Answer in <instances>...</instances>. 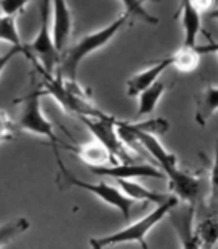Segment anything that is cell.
<instances>
[{"label":"cell","instance_id":"obj_7","mask_svg":"<svg viewBox=\"0 0 218 249\" xmlns=\"http://www.w3.org/2000/svg\"><path fill=\"white\" fill-rule=\"evenodd\" d=\"M41 95H42V92L33 90L30 95L25 97L18 124H19L20 129L31 132V134H37V136L47 137L50 140L52 146L56 150L58 137H56V134H54L52 122L47 119L44 111H42Z\"/></svg>","mask_w":218,"mask_h":249},{"label":"cell","instance_id":"obj_8","mask_svg":"<svg viewBox=\"0 0 218 249\" xmlns=\"http://www.w3.org/2000/svg\"><path fill=\"white\" fill-rule=\"evenodd\" d=\"M50 5L52 0H42L41 2V20H39L37 35L31 44V50L41 59L39 67L47 73H53L54 67L59 64V52L54 47L50 33Z\"/></svg>","mask_w":218,"mask_h":249},{"label":"cell","instance_id":"obj_5","mask_svg":"<svg viewBox=\"0 0 218 249\" xmlns=\"http://www.w3.org/2000/svg\"><path fill=\"white\" fill-rule=\"evenodd\" d=\"M56 162H58V167H59V181L58 182L61 185H64V187H78V189H83L86 192L95 195L98 199L106 202L108 206H111V207L119 210V212L123 215L125 220H129L131 209L134 207V204H136L134 199H131L120 189H115L114 185L108 184V182L101 181V182L92 184V182H86V181H81V179L75 178L66 168L64 163H62L58 153H56Z\"/></svg>","mask_w":218,"mask_h":249},{"label":"cell","instance_id":"obj_1","mask_svg":"<svg viewBox=\"0 0 218 249\" xmlns=\"http://www.w3.org/2000/svg\"><path fill=\"white\" fill-rule=\"evenodd\" d=\"M125 124H127L132 134L136 136L140 146H142L145 151L150 153L156 159V162L159 163L161 171L165 175V179L168 181L171 190L176 193V196L184 199L185 202H189V204H193V202L198 199L200 192H201L200 179L197 176L179 170L178 158L173 153H170L168 150L164 148V145L158 140V136H153V134H148L145 131H140L132 126V123L125 122Z\"/></svg>","mask_w":218,"mask_h":249},{"label":"cell","instance_id":"obj_20","mask_svg":"<svg viewBox=\"0 0 218 249\" xmlns=\"http://www.w3.org/2000/svg\"><path fill=\"white\" fill-rule=\"evenodd\" d=\"M122 3L125 6V13H127L129 18H139L145 20L146 23H151V25L158 23V19L153 18V16L145 10L144 0H122Z\"/></svg>","mask_w":218,"mask_h":249},{"label":"cell","instance_id":"obj_16","mask_svg":"<svg viewBox=\"0 0 218 249\" xmlns=\"http://www.w3.org/2000/svg\"><path fill=\"white\" fill-rule=\"evenodd\" d=\"M217 107H218V89H217V86H207L197 101L195 122H197L200 126H206L207 122L210 120V117L217 112Z\"/></svg>","mask_w":218,"mask_h":249},{"label":"cell","instance_id":"obj_3","mask_svg":"<svg viewBox=\"0 0 218 249\" xmlns=\"http://www.w3.org/2000/svg\"><path fill=\"white\" fill-rule=\"evenodd\" d=\"M179 204V198L173 196L167 199L162 204H158L153 212L146 213L144 218L128 224L127 228H123L120 231H117L111 235H105V237H98V238H92L91 240V246L93 248H105V246H115V245H122V243H131V241H137L139 245H142L144 248H146L145 238L156 224L159 221H162L171 210H173L176 206Z\"/></svg>","mask_w":218,"mask_h":249},{"label":"cell","instance_id":"obj_17","mask_svg":"<svg viewBox=\"0 0 218 249\" xmlns=\"http://www.w3.org/2000/svg\"><path fill=\"white\" fill-rule=\"evenodd\" d=\"M200 49L198 47H184L179 49L175 54H171L173 58V67H176L179 72L190 73L200 64Z\"/></svg>","mask_w":218,"mask_h":249},{"label":"cell","instance_id":"obj_23","mask_svg":"<svg viewBox=\"0 0 218 249\" xmlns=\"http://www.w3.org/2000/svg\"><path fill=\"white\" fill-rule=\"evenodd\" d=\"M13 136V123L5 112L0 111V142L6 139H11Z\"/></svg>","mask_w":218,"mask_h":249},{"label":"cell","instance_id":"obj_24","mask_svg":"<svg viewBox=\"0 0 218 249\" xmlns=\"http://www.w3.org/2000/svg\"><path fill=\"white\" fill-rule=\"evenodd\" d=\"M18 53H27V50L25 49H20V47H13L10 52H6L3 54L0 53V73L3 72V69L8 66V62H10Z\"/></svg>","mask_w":218,"mask_h":249},{"label":"cell","instance_id":"obj_6","mask_svg":"<svg viewBox=\"0 0 218 249\" xmlns=\"http://www.w3.org/2000/svg\"><path fill=\"white\" fill-rule=\"evenodd\" d=\"M80 120L86 124V128L91 131V134L95 137V140L103 145L109 156H111L112 163L115 162H131V153L128 151V146L125 145L119 134H117L115 123L117 119L112 115L106 117H80Z\"/></svg>","mask_w":218,"mask_h":249},{"label":"cell","instance_id":"obj_18","mask_svg":"<svg viewBox=\"0 0 218 249\" xmlns=\"http://www.w3.org/2000/svg\"><path fill=\"white\" fill-rule=\"evenodd\" d=\"M28 228H30V221L25 216H19L10 223L2 224L0 226V248L8 245L14 238H18L23 232H27Z\"/></svg>","mask_w":218,"mask_h":249},{"label":"cell","instance_id":"obj_19","mask_svg":"<svg viewBox=\"0 0 218 249\" xmlns=\"http://www.w3.org/2000/svg\"><path fill=\"white\" fill-rule=\"evenodd\" d=\"M0 41H6V42L13 44L14 47L25 49V47L22 45L18 27H16L14 16H8V14L0 16Z\"/></svg>","mask_w":218,"mask_h":249},{"label":"cell","instance_id":"obj_21","mask_svg":"<svg viewBox=\"0 0 218 249\" xmlns=\"http://www.w3.org/2000/svg\"><path fill=\"white\" fill-rule=\"evenodd\" d=\"M198 238L202 240L201 245L212 246L217 241V221L215 218H207V220L200 226L198 229Z\"/></svg>","mask_w":218,"mask_h":249},{"label":"cell","instance_id":"obj_12","mask_svg":"<svg viewBox=\"0 0 218 249\" xmlns=\"http://www.w3.org/2000/svg\"><path fill=\"white\" fill-rule=\"evenodd\" d=\"M181 22L184 28V47H197L201 31V14L195 10L190 0H181Z\"/></svg>","mask_w":218,"mask_h":249},{"label":"cell","instance_id":"obj_22","mask_svg":"<svg viewBox=\"0 0 218 249\" xmlns=\"http://www.w3.org/2000/svg\"><path fill=\"white\" fill-rule=\"evenodd\" d=\"M30 0H0V10L3 14L16 16L27 6Z\"/></svg>","mask_w":218,"mask_h":249},{"label":"cell","instance_id":"obj_11","mask_svg":"<svg viewBox=\"0 0 218 249\" xmlns=\"http://www.w3.org/2000/svg\"><path fill=\"white\" fill-rule=\"evenodd\" d=\"M173 64V58L168 56L165 59H161L158 62H154L150 67H146L144 70L137 72L134 76H131L127 81V93L128 97H137L139 92H142L144 89L150 88L153 83L158 81V78L165 72L168 67Z\"/></svg>","mask_w":218,"mask_h":249},{"label":"cell","instance_id":"obj_4","mask_svg":"<svg viewBox=\"0 0 218 249\" xmlns=\"http://www.w3.org/2000/svg\"><path fill=\"white\" fill-rule=\"evenodd\" d=\"M39 72L44 75V89L47 93L58 101L67 112L78 117H106V112H101L92 101L84 95L81 88L76 83L67 81L64 78H53V73H47L37 66Z\"/></svg>","mask_w":218,"mask_h":249},{"label":"cell","instance_id":"obj_2","mask_svg":"<svg viewBox=\"0 0 218 249\" xmlns=\"http://www.w3.org/2000/svg\"><path fill=\"white\" fill-rule=\"evenodd\" d=\"M128 20L129 16L127 13H123L115 20L109 23V25L83 36L75 45L67 49L62 53V56H59V76L67 81L76 83L78 67H80L81 62L88 56H91L93 52L100 50L101 47L111 42L112 37H115V35L127 25Z\"/></svg>","mask_w":218,"mask_h":249},{"label":"cell","instance_id":"obj_10","mask_svg":"<svg viewBox=\"0 0 218 249\" xmlns=\"http://www.w3.org/2000/svg\"><path fill=\"white\" fill-rule=\"evenodd\" d=\"M53 22L50 27L52 41L61 53L66 50L70 33H72V13H70L66 0H52Z\"/></svg>","mask_w":218,"mask_h":249},{"label":"cell","instance_id":"obj_15","mask_svg":"<svg viewBox=\"0 0 218 249\" xmlns=\"http://www.w3.org/2000/svg\"><path fill=\"white\" fill-rule=\"evenodd\" d=\"M167 88L164 83L156 81L153 83L150 88L144 89L142 92L137 93V112H136V119H140V117L150 115L156 106H158L159 100L162 98V95L165 93Z\"/></svg>","mask_w":218,"mask_h":249},{"label":"cell","instance_id":"obj_9","mask_svg":"<svg viewBox=\"0 0 218 249\" xmlns=\"http://www.w3.org/2000/svg\"><path fill=\"white\" fill-rule=\"evenodd\" d=\"M92 173L109 176L114 179H140V178H150V179H165V175L162 173L161 168H156L150 163H132L131 162H115L108 163V165L100 167H89Z\"/></svg>","mask_w":218,"mask_h":249},{"label":"cell","instance_id":"obj_25","mask_svg":"<svg viewBox=\"0 0 218 249\" xmlns=\"http://www.w3.org/2000/svg\"><path fill=\"white\" fill-rule=\"evenodd\" d=\"M190 3L201 14V13H207L215 5V0H190Z\"/></svg>","mask_w":218,"mask_h":249},{"label":"cell","instance_id":"obj_14","mask_svg":"<svg viewBox=\"0 0 218 249\" xmlns=\"http://www.w3.org/2000/svg\"><path fill=\"white\" fill-rule=\"evenodd\" d=\"M73 151L80 156V159L84 160V163H88L89 167H100V165L112 163L108 150L98 142V140H91L88 143L73 146Z\"/></svg>","mask_w":218,"mask_h":249},{"label":"cell","instance_id":"obj_13","mask_svg":"<svg viewBox=\"0 0 218 249\" xmlns=\"http://www.w3.org/2000/svg\"><path fill=\"white\" fill-rule=\"evenodd\" d=\"M115 181H117V185H119V189L127 195V196H129L134 201L154 202V204L158 206V204H162V202H165L167 199L171 198V195L158 193V192H153L150 189H146V187L136 182L134 179H115Z\"/></svg>","mask_w":218,"mask_h":249}]
</instances>
